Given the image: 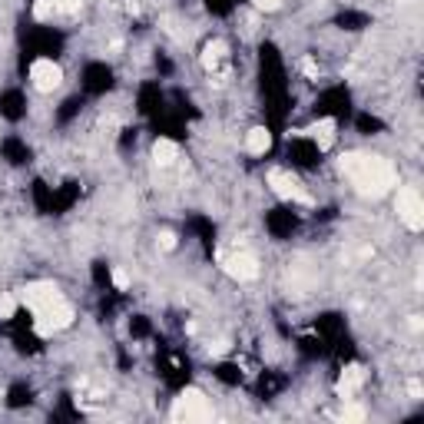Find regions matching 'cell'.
Returning a JSON list of instances; mask_svg holds the SVG:
<instances>
[{"label": "cell", "mask_w": 424, "mask_h": 424, "mask_svg": "<svg viewBox=\"0 0 424 424\" xmlns=\"http://www.w3.org/2000/svg\"><path fill=\"white\" fill-rule=\"evenodd\" d=\"M338 169L355 183L361 196H384L398 179L394 166L381 156H371V152H345L338 159Z\"/></svg>", "instance_id": "obj_1"}, {"label": "cell", "mask_w": 424, "mask_h": 424, "mask_svg": "<svg viewBox=\"0 0 424 424\" xmlns=\"http://www.w3.org/2000/svg\"><path fill=\"white\" fill-rule=\"evenodd\" d=\"M394 209H398V219H401L411 232H418V229L424 226V199L414 186H401V189H398Z\"/></svg>", "instance_id": "obj_2"}, {"label": "cell", "mask_w": 424, "mask_h": 424, "mask_svg": "<svg viewBox=\"0 0 424 424\" xmlns=\"http://www.w3.org/2000/svg\"><path fill=\"white\" fill-rule=\"evenodd\" d=\"M173 418L176 421H206L212 418V408L202 392H183L173 404Z\"/></svg>", "instance_id": "obj_3"}, {"label": "cell", "mask_w": 424, "mask_h": 424, "mask_svg": "<svg viewBox=\"0 0 424 424\" xmlns=\"http://www.w3.org/2000/svg\"><path fill=\"white\" fill-rule=\"evenodd\" d=\"M269 186L275 189L279 199H289V202H312L308 193H305V186L298 183L292 173H285V169H272V173H269Z\"/></svg>", "instance_id": "obj_4"}, {"label": "cell", "mask_w": 424, "mask_h": 424, "mask_svg": "<svg viewBox=\"0 0 424 424\" xmlns=\"http://www.w3.org/2000/svg\"><path fill=\"white\" fill-rule=\"evenodd\" d=\"M30 80L40 93H54V90L63 83V70H60L54 60L40 56V60H33V66H30Z\"/></svg>", "instance_id": "obj_5"}, {"label": "cell", "mask_w": 424, "mask_h": 424, "mask_svg": "<svg viewBox=\"0 0 424 424\" xmlns=\"http://www.w3.org/2000/svg\"><path fill=\"white\" fill-rule=\"evenodd\" d=\"M56 298H63V295L56 292V285H50V282H33V285H27L20 295V302L30 305L33 312H44L47 305H54Z\"/></svg>", "instance_id": "obj_6"}, {"label": "cell", "mask_w": 424, "mask_h": 424, "mask_svg": "<svg viewBox=\"0 0 424 424\" xmlns=\"http://www.w3.org/2000/svg\"><path fill=\"white\" fill-rule=\"evenodd\" d=\"M226 272L239 282H252V279H259V262L252 259L249 252H236L226 259Z\"/></svg>", "instance_id": "obj_7"}, {"label": "cell", "mask_w": 424, "mask_h": 424, "mask_svg": "<svg viewBox=\"0 0 424 424\" xmlns=\"http://www.w3.org/2000/svg\"><path fill=\"white\" fill-rule=\"evenodd\" d=\"M335 130H338V123L335 120H318L312 123L308 130H302L305 136H312V140L318 143V150H328L332 143H335Z\"/></svg>", "instance_id": "obj_8"}, {"label": "cell", "mask_w": 424, "mask_h": 424, "mask_svg": "<svg viewBox=\"0 0 424 424\" xmlns=\"http://www.w3.org/2000/svg\"><path fill=\"white\" fill-rule=\"evenodd\" d=\"M361 384H365V368H358V365H351V368L341 371V378H338V394L349 401L351 394L358 392Z\"/></svg>", "instance_id": "obj_9"}, {"label": "cell", "mask_w": 424, "mask_h": 424, "mask_svg": "<svg viewBox=\"0 0 424 424\" xmlns=\"http://www.w3.org/2000/svg\"><path fill=\"white\" fill-rule=\"evenodd\" d=\"M246 150H249L252 156H265V152L272 150V133L265 130V126L249 130V136H246Z\"/></svg>", "instance_id": "obj_10"}, {"label": "cell", "mask_w": 424, "mask_h": 424, "mask_svg": "<svg viewBox=\"0 0 424 424\" xmlns=\"http://www.w3.org/2000/svg\"><path fill=\"white\" fill-rule=\"evenodd\" d=\"M176 143L173 140H156L152 143V159H156V166H173L176 163Z\"/></svg>", "instance_id": "obj_11"}, {"label": "cell", "mask_w": 424, "mask_h": 424, "mask_svg": "<svg viewBox=\"0 0 424 424\" xmlns=\"http://www.w3.org/2000/svg\"><path fill=\"white\" fill-rule=\"evenodd\" d=\"M222 54H226V44H222V40L209 44V47H206V54H202V66H206V70H212V66H216L219 60H222Z\"/></svg>", "instance_id": "obj_12"}, {"label": "cell", "mask_w": 424, "mask_h": 424, "mask_svg": "<svg viewBox=\"0 0 424 424\" xmlns=\"http://www.w3.org/2000/svg\"><path fill=\"white\" fill-rule=\"evenodd\" d=\"M83 7V0H54V11L56 13H76Z\"/></svg>", "instance_id": "obj_13"}, {"label": "cell", "mask_w": 424, "mask_h": 424, "mask_svg": "<svg viewBox=\"0 0 424 424\" xmlns=\"http://www.w3.org/2000/svg\"><path fill=\"white\" fill-rule=\"evenodd\" d=\"M33 13H37V20H47L50 13H56L54 11V0H37V4H33Z\"/></svg>", "instance_id": "obj_14"}, {"label": "cell", "mask_w": 424, "mask_h": 424, "mask_svg": "<svg viewBox=\"0 0 424 424\" xmlns=\"http://www.w3.org/2000/svg\"><path fill=\"white\" fill-rule=\"evenodd\" d=\"M17 312V298L13 295H0V318H11Z\"/></svg>", "instance_id": "obj_15"}, {"label": "cell", "mask_w": 424, "mask_h": 424, "mask_svg": "<svg viewBox=\"0 0 424 424\" xmlns=\"http://www.w3.org/2000/svg\"><path fill=\"white\" fill-rule=\"evenodd\" d=\"M252 7H255V11L272 13V11H279V7H282V0H252Z\"/></svg>", "instance_id": "obj_16"}, {"label": "cell", "mask_w": 424, "mask_h": 424, "mask_svg": "<svg viewBox=\"0 0 424 424\" xmlns=\"http://www.w3.org/2000/svg\"><path fill=\"white\" fill-rule=\"evenodd\" d=\"M338 418H341V421H361V418H365V408H345Z\"/></svg>", "instance_id": "obj_17"}, {"label": "cell", "mask_w": 424, "mask_h": 424, "mask_svg": "<svg viewBox=\"0 0 424 424\" xmlns=\"http://www.w3.org/2000/svg\"><path fill=\"white\" fill-rule=\"evenodd\" d=\"M298 70H302L305 76H318V63H315V60H312V56H305L302 63H298Z\"/></svg>", "instance_id": "obj_18"}, {"label": "cell", "mask_w": 424, "mask_h": 424, "mask_svg": "<svg viewBox=\"0 0 424 424\" xmlns=\"http://www.w3.org/2000/svg\"><path fill=\"white\" fill-rule=\"evenodd\" d=\"M113 285H116V289H130V275L123 272V269H116V272H113Z\"/></svg>", "instance_id": "obj_19"}, {"label": "cell", "mask_w": 424, "mask_h": 424, "mask_svg": "<svg viewBox=\"0 0 424 424\" xmlns=\"http://www.w3.org/2000/svg\"><path fill=\"white\" fill-rule=\"evenodd\" d=\"M163 249H176V236H173V232H166V236H163Z\"/></svg>", "instance_id": "obj_20"}]
</instances>
